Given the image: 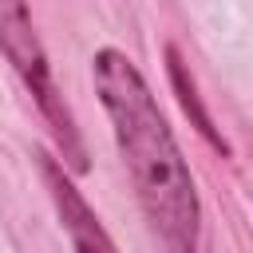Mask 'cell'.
I'll list each match as a JSON object with an SVG mask.
<instances>
[{
	"instance_id": "obj_1",
	"label": "cell",
	"mask_w": 253,
	"mask_h": 253,
	"mask_svg": "<svg viewBox=\"0 0 253 253\" xmlns=\"http://www.w3.org/2000/svg\"><path fill=\"white\" fill-rule=\"evenodd\" d=\"M95 95L111 119L119 154L130 170L134 198L162 241L166 253H198L202 241V202L194 190V174L178 150V138L134 67V59L119 47H99L91 59Z\"/></svg>"
},
{
	"instance_id": "obj_2",
	"label": "cell",
	"mask_w": 253,
	"mask_h": 253,
	"mask_svg": "<svg viewBox=\"0 0 253 253\" xmlns=\"http://www.w3.org/2000/svg\"><path fill=\"white\" fill-rule=\"evenodd\" d=\"M0 51L4 59L16 67V75L24 79L28 95L36 99L40 115L47 119L51 134H55V146H59V162L67 166V174H83L87 170V150H83V138L75 130V119L51 79V67H47V51L36 36V24H32V12H28V0H0Z\"/></svg>"
},
{
	"instance_id": "obj_3",
	"label": "cell",
	"mask_w": 253,
	"mask_h": 253,
	"mask_svg": "<svg viewBox=\"0 0 253 253\" xmlns=\"http://www.w3.org/2000/svg\"><path fill=\"white\" fill-rule=\"evenodd\" d=\"M36 170H40V178H43V190L51 194V206H55L67 237H71V249H75V253H119L115 241H111V233L103 229L99 213L87 206L83 190L75 186V178L67 174V166H63L51 150L36 146Z\"/></svg>"
},
{
	"instance_id": "obj_4",
	"label": "cell",
	"mask_w": 253,
	"mask_h": 253,
	"mask_svg": "<svg viewBox=\"0 0 253 253\" xmlns=\"http://www.w3.org/2000/svg\"><path fill=\"white\" fill-rule=\"evenodd\" d=\"M166 71H170V87H174V95H178L182 111L190 115V123L198 126V134H202V138H206L213 150L229 154V142L221 138V130L213 126V119L206 115V107H202V95H198V83H194V75H190V63L182 59V51H178L174 43H166Z\"/></svg>"
}]
</instances>
